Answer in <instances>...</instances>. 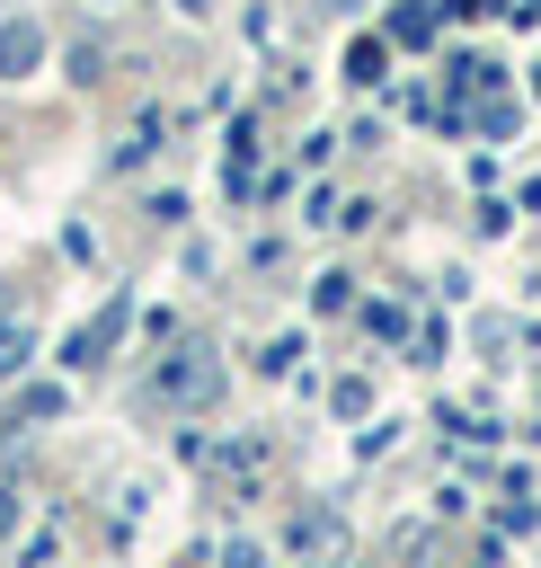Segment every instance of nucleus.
<instances>
[{
  "label": "nucleus",
  "instance_id": "nucleus-1",
  "mask_svg": "<svg viewBox=\"0 0 541 568\" xmlns=\"http://www.w3.org/2000/svg\"><path fill=\"white\" fill-rule=\"evenodd\" d=\"M213 390H222L213 346H177V355L160 364V382H151V399H160V408H195V399H213Z\"/></svg>",
  "mask_w": 541,
  "mask_h": 568
},
{
  "label": "nucleus",
  "instance_id": "nucleus-2",
  "mask_svg": "<svg viewBox=\"0 0 541 568\" xmlns=\"http://www.w3.org/2000/svg\"><path fill=\"white\" fill-rule=\"evenodd\" d=\"M124 320H133V293H106V311L71 328V346H62V364H98V355H106V346L124 337Z\"/></svg>",
  "mask_w": 541,
  "mask_h": 568
},
{
  "label": "nucleus",
  "instance_id": "nucleus-3",
  "mask_svg": "<svg viewBox=\"0 0 541 568\" xmlns=\"http://www.w3.org/2000/svg\"><path fill=\"white\" fill-rule=\"evenodd\" d=\"M35 62H44V27L35 18H9L0 27V80H27Z\"/></svg>",
  "mask_w": 541,
  "mask_h": 568
},
{
  "label": "nucleus",
  "instance_id": "nucleus-4",
  "mask_svg": "<svg viewBox=\"0 0 541 568\" xmlns=\"http://www.w3.org/2000/svg\"><path fill=\"white\" fill-rule=\"evenodd\" d=\"M337 550H346V524L337 515H302L293 524V559H337Z\"/></svg>",
  "mask_w": 541,
  "mask_h": 568
},
{
  "label": "nucleus",
  "instance_id": "nucleus-5",
  "mask_svg": "<svg viewBox=\"0 0 541 568\" xmlns=\"http://www.w3.org/2000/svg\"><path fill=\"white\" fill-rule=\"evenodd\" d=\"M470 124H479V133H497V142H506V133H523V106H514V98H488V106H479V115H470Z\"/></svg>",
  "mask_w": 541,
  "mask_h": 568
},
{
  "label": "nucleus",
  "instance_id": "nucleus-6",
  "mask_svg": "<svg viewBox=\"0 0 541 568\" xmlns=\"http://www.w3.org/2000/svg\"><path fill=\"white\" fill-rule=\"evenodd\" d=\"M27 364V320H9V302H0V382Z\"/></svg>",
  "mask_w": 541,
  "mask_h": 568
},
{
  "label": "nucleus",
  "instance_id": "nucleus-7",
  "mask_svg": "<svg viewBox=\"0 0 541 568\" xmlns=\"http://www.w3.org/2000/svg\"><path fill=\"white\" fill-rule=\"evenodd\" d=\"M346 71H355V80H364V89H372V80H381V71H390V53H381V44H372V36H364V44H355V53H346Z\"/></svg>",
  "mask_w": 541,
  "mask_h": 568
},
{
  "label": "nucleus",
  "instance_id": "nucleus-8",
  "mask_svg": "<svg viewBox=\"0 0 541 568\" xmlns=\"http://www.w3.org/2000/svg\"><path fill=\"white\" fill-rule=\"evenodd\" d=\"M18 417H62V390H53V382H35V390H18Z\"/></svg>",
  "mask_w": 541,
  "mask_h": 568
},
{
  "label": "nucleus",
  "instance_id": "nucleus-9",
  "mask_svg": "<svg viewBox=\"0 0 541 568\" xmlns=\"http://www.w3.org/2000/svg\"><path fill=\"white\" fill-rule=\"evenodd\" d=\"M390 36H399V44H426V36H435V18H426V9H399V18H390Z\"/></svg>",
  "mask_w": 541,
  "mask_h": 568
},
{
  "label": "nucleus",
  "instance_id": "nucleus-10",
  "mask_svg": "<svg viewBox=\"0 0 541 568\" xmlns=\"http://www.w3.org/2000/svg\"><path fill=\"white\" fill-rule=\"evenodd\" d=\"M98 71H106V44L80 36V44H71V80H98Z\"/></svg>",
  "mask_w": 541,
  "mask_h": 568
},
{
  "label": "nucleus",
  "instance_id": "nucleus-11",
  "mask_svg": "<svg viewBox=\"0 0 541 568\" xmlns=\"http://www.w3.org/2000/svg\"><path fill=\"white\" fill-rule=\"evenodd\" d=\"M18 506H27V497H18V488H0V532H18Z\"/></svg>",
  "mask_w": 541,
  "mask_h": 568
},
{
  "label": "nucleus",
  "instance_id": "nucleus-12",
  "mask_svg": "<svg viewBox=\"0 0 541 568\" xmlns=\"http://www.w3.org/2000/svg\"><path fill=\"white\" fill-rule=\"evenodd\" d=\"M177 9H213V0H177Z\"/></svg>",
  "mask_w": 541,
  "mask_h": 568
}]
</instances>
